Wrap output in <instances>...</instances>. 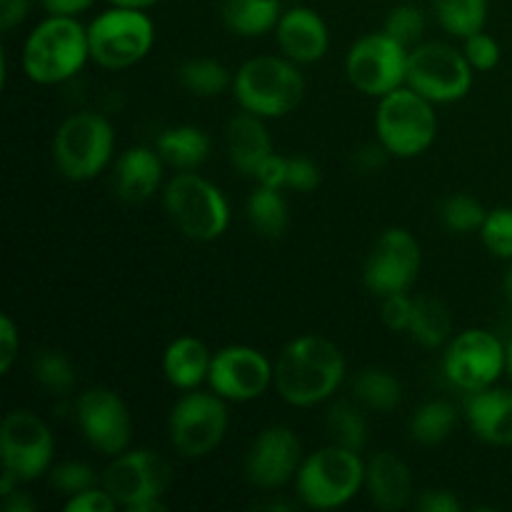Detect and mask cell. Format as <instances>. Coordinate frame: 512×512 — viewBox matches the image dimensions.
I'll return each instance as SVG.
<instances>
[{"instance_id":"cell-21","label":"cell","mask_w":512,"mask_h":512,"mask_svg":"<svg viewBox=\"0 0 512 512\" xmlns=\"http://www.w3.org/2000/svg\"><path fill=\"white\" fill-rule=\"evenodd\" d=\"M263 120L260 115L243 110L233 115L225 128V148H228L230 163L238 173L250 175V178H255L260 165L273 155V140Z\"/></svg>"},{"instance_id":"cell-9","label":"cell","mask_w":512,"mask_h":512,"mask_svg":"<svg viewBox=\"0 0 512 512\" xmlns=\"http://www.w3.org/2000/svg\"><path fill=\"white\" fill-rule=\"evenodd\" d=\"M473 65L448 43H418L408 53L405 85L430 103H458L473 88Z\"/></svg>"},{"instance_id":"cell-29","label":"cell","mask_w":512,"mask_h":512,"mask_svg":"<svg viewBox=\"0 0 512 512\" xmlns=\"http://www.w3.org/2000/svg\"><path fill=\"white\" fill-rule=\"evenodd\" d=\"M288 203L278 188L258 185L248 198V220L263 238H280L288 230Z\"/></svg>"},{"instance_id":"cell-50","label":"cell","mask_w":512,"mask_h":512,"mask_svg":"<svg viewBox=\"0 0 512 512\" xmlns=\"http://www.w3.org/2000/svg\"><path fill=\"white\" fill-rule=\"evenodd\" d=\"M110 5H118V8H133V10H148L153 5H158L160 0H108Z\"/></svg>"},{"instance_id":"cell-30","label":"cell","mask_w":512,"mask_h":512,"mask_svg":"<svg viewBox=\"0 0 512 512\" xmlns=\"http://www.w3.org/2000/svg\"><path fill=\"white\" fill-rule=\"evenodd\" d=\"M433 13L445 33L465 40L485 28L488 0H433Z\"/></svg>"},{"instance_id":"cell-18","label":"cell","mask_w":512,"mask_h":512,"mask_svg":"<svg viewBox=\"0 0 512 512\" xmlns=\"http://www.w3.org/2000/svg\"><path fill=\"white\" fill-rule=\"evenodd\" d=\"M300 463H303V445L298 435L285 425H273L265 428L250 445L245 473L255 488L275 490L298 475Z\"/></svg>"},{"instance_id":"cell-1","label":"cell","mask_w":512,"mask_h":512,"mask_svg":"<svg viewBox=\"0 0 512 512\" xmlns=\"http://www.w3.org/2000/svg\"><path fill=\"white\" fill-rule=\"evenodd\" d=\"M345 378V355L320 335H300L273 363V388L295 408H313L338 393Z\"/></svg>"},{"instance_id":"cell-27","label":"cell","mask_w":512,"mask_h":512,"mask_svg":"<svg viewBox=\"0 0 512 512\" xmlns=\"http://www.w3.org/2000/svg\"><path fill=\"white\" fill-rule=\"evenodd\" d=\"M408 333L423 348H440V345H445L450 340L453 318H450L448 308L440 300L423 295V298H415L413 320H410Z\"/></svg>"},{"instance_id":"cell-35","label":"cell","mask_w":512,"mask_h":512,"mask_svg":"<svg viewBox=\"0 0 512 512\" xmlns=\"http://www.w3.org/2000/svg\"><path fill=\"white\" fill-rule=\"evenodd\" d=\"M485 215H488V210L473 195L463 193L450 195L443 203V210H440L445 228L453 230V233H475V230L483 228Z\"/></svg>"},{"instance_id":"cell-34","label":"cell","mask_w":512,"mask_h":512,"mask_svg":"<svg viewBox=\"0 0 512 512\" xmlns=\"http://www.w3.org/2000/svg\"><path fill=\"white\" fill-rule=\"evenodd\" d=\"M33 378L48 393L65 395L75 388V368L60 350H40L33 358Z\"/></svg>"},{"instance_id":"cell-23","label":"cell","mask_w":512,"mask_h":512,"mask_svg":"<svg viewBox=\"0 0 512 512\" xmlns=\"http://www.w3.org/2000/svg\"><path fill=\"white\" fill-rule=\"evenodd\" d=\"M163 163L158 150L128 148L115 165V188L125 203H145L155 195L163 180Z\"/></svg>"},{"instance_id":"cell-44","label":"cell","mask_w":512,"mask_h":512,"mask_svg":"<svg viewBox=\"0 0 512 512\" xmlns=\"http://www.w3.org/2000/svg\"><path fill=\"white\" fill-rule=\"evenodd\" d=\"M255 180H258V185H265V188H288V158L273 153L260 165V170L255 173Z\"/></svg>"},{"instance_id":"cell-47","label":"cell","mask_w":512,"mask_h":512,"mask_svg":"<svg viewBox=\"0 0 512 512\" xmlns=\"http://www.w3.org/2000/svg\"><path fill=\"white\" fill-rule=\"evenodd\" d=\"M40 3H43V8L48 10V13L78 15L83 13V10H88L95 0H40Z\"/></svg>"},{"instance_id":"cell-37","label":"cell","mask_w":512,"mask_h":512,"mask_svg":"<svg viewBox=\"0 0 512 512\" xmlns=\"http://www.w3.org/2000/svg\"><path fill=\"white\" fill-rule=\"evenodd\" d=\"M480 238L495 258L512 260V208L488 210Z\"/></svg>"},{"instance_id":"cell-49","label":"cell","mask_w":512,"mask_h":512,"mask_svg":"<svg viewBox=\"0 0 512 512\" xmlns=\"http://www.w3.org/2000/svg\"><path fill=\"white\" fill-rule=\"evenodd\" d=\"M388 150L383 148V145H370V148H365L363 153H360V165H363V168H378V165H383V160L388 158Z\"/></svg>"},{"instance_id":"cell-17","label":"cell","mask_w":512,"mask_h":512,"mask_svg":"<svg viewBox=\"0 0 512 512\" xmlns=\"http://www.w3.org/2000/svg\"><path fill=\"white\" fill-rule=\"evenodd\" d=\"M208 383L223 400L248 403L273 385V363L250 345H228L213 355Z\"/></svg>"},{"instance_id":"cell-43","label":"cell","mask_w":512,"mask_h":512,"mask_svg":"<svg viewBox=\"0 0 512 512\" xmlns=\"http://www.w3.org/2000/svg\"><path fill=\"white\" fill-rule=\"evenodd\" d=\"M18 353H20L18 328H15L10 315H3V318H0V373L3 375L10 373Z\"/></svg>"},{"instance_id":"cell-41","label":"cell","mask_w":512,"mask_h":512,"mask_svg":"<svg viewBox=\"0 0 512 512\" xmlns=\"http://www.w3.org/2000/svg\"><path fill=\"white\" fill-rule=\"evenodd\" d=\"M63 508L65 512H113L115 508H120V505L115 503V498L108 490L95 485V488L83 490V493L70 495L68 503H65Z\"/></svg>"},{"instance_id":"cell-13","label":"cell","mask_w":512,"mask_h":512,"mask_svg":"<svg viewBox=\"0 0 512 512\" xmlns=\"http://www.w3.org/2000/svg\"><path fill=\"white\" fill-rule=\"evenodd\" d=\"M55 440L45 420L33 410H10L0 428V458L20 483H33L50 473Z\"/></svg>"},{"instance_id":"cell-11","label":"cell","mask_w":512,"mask_h":512,"mask_svg":"<svg viewBox=\"0 0 512 512\" xmlns=\"http://www.w3.org/2000/svg\"><path fill=\"white\" fill-rule=\"evenodd\" d=\"M408 53L403 43L388 33H370L355 40L345 58V73L355 90L370 98H383L403 88L408 75Z\"/></svg>"},{"instance_id":"cell-51","label":"cell","mask_w":512,"mask_h":512,"mask_svg":"<svg viewBox=\"0 0 512 512\" xmlns=\"http://www.w3.org/2000/svg\"><path fill=\"white\" fill-rule=\"evenodd\" d=\"M505 295H508V303L512 305V268L505 275Z\"/></svg>"},{"instance_id":"cell-5","label":"cell","mask_w":512,"mask_h":512,"mask_svg":"<svg viewBox=\"0 0 512 512\" xmlns=\"http://www.w3.org/2000/svg\"><path fill=\"white\" fill-rule=\"evenodd\" d=\"M163 203L175 228L195 243L218 240L230 225V205L223 190L190 170H180L168 180Z\"/></svg>"},{"instance_id":"cell-8","label":"cell","mask_w":512,"mask_h":512,"mask_svg":"<svg viewBox=\"0 0 512 512\" xmlns=\"http://www.w3.org/2000/svg\"><path fill=\"white\" fill-rule=\"evenodd\" d=\"M88 43L93 63L108 70H123L150 53L155 25L145 10L110 5L88 25Z\"/></svg>"},{"instance_id":"cell-26","label":"cell","mask_w":512,"mask_h":512,"mask_svg":"<svg viewBox=\"0 0 512 512\" xmlns=\"http://www.w3.org/2000/svg\"><path fill=\"white\" fill-rule=\"evenodd\" d=\"M155 150L175 170H195L208 160L210 138L205 130L195 128V125H178V128H168L160 133Z\"/></svg>"},{"instance_id":"cell-24","label":"cell","mask_w":512,"mask_h":512,"mask_svg":"<svg viewBox=\"0 0 512 512\" xmlns=\"http://www.w3.org/2000/svg\"><path fill=\"white\" fill-rule=\"evenodd\" d=\"M210 363H213V355L208 345L193 335H180L163 353L165 378L178 390H195L203 380H208Z\"/></svg>"},{"instance_id":"cell-2","label":"cell","mask_w":512,"mask_h":512,"mask_svg":"<svg viewBox=\"0 0 512 512\" xmlns=\"http://www.w3.org/2000/svg\"><path fill=\"white\" fill-rule=\"evenodd\" d=\"M88 60V28L75 15L50 13L25 40L23 70L38 85L65 83L78 75Z\"/></svg>"},{"instance_id":"cell-32","label":"cell","mask_w":512,"mask_h":512,"mask_svg":"<svg viewBox=\"0 0 512 512\" xmlns=\"http://www.w3.org/2000/svg\"><path fill=\"white\" fill-rule=\"evenodd\" d=\"M180 83L185 85V90H190L198 98H215V95L223 93L228 85H233L228 68L218 60L210 58H195L188 60L183 68L178 70Z\"/></svg>"},{"instance_id":"cell-40","label":"cell","mask_w":512,"mask_h":512,"mask_svg":"<svg viewBox=\"0 0 512 512\" xmlns=\"http://www.w3.org/2000/svg\"><path fill=\"white\" fill-rule=\"evenodd\" d=\"M413 308H415V298H408V293L385 295L383 308H380V318H383L385 328L388 330H393V333H403V330L410 328Z\"/></svg>"},{"instance_id":"cell-19","label":"cell","mask_w":512,"mask_h":512,"mask_svg":"<svg viewBox=\"0 0 512 512\" xmlns=\"http://www.w3.org/2000/svg\"><path fill=\"white\" fill-rule=\"evenodd\" d=\"M275 40L285 58L298 65L318 63L325 58L330 48V33L320 13H315L308 5H295L283 10L275 28Z\"/></svg>"},{"instance_id":"cell-45","label":"cell","mask_w":512,"mask_h":512,"mask_svg":"<svg viewBox=\"0 0 512 512\" xmlns=\"http://www.w3.org/2000/svg\"><path fill=\"white\" fill-rule=\"evenodd\" d=\"M460 500L450 490H425L418 498V510L423 512H460Z\"/></svg>"},{"instance_id":"cell-46","label":"cell","mask_w":512,"mask_h":512,"mask_svg":"<svg viewBox=\"0 0 512 512\" xmlns=\"http://www.w3.org/2000/svg\"><path fill=\"white\" fill-rule=\"evenodd\" d=\"M30 5L33 0H0V30L10 33L13 28H18L28 18Z\"/></svg>"},{"instance_id":"cell-12","label":"cell","mask_w":512,"mask_h":512,"mask_svg":"<svg viewBox=\"0 0 512 512\" xmlns=\"http://www.w3.org/2000/svg\"><path fill=\"white\" fill-rule=\"evenodd\" d=\"M508 368V348L498 335L470 328L455 335L443 355V373L455 388L475 393L495 385Z\"/></svg>"},{"instance_id":"cell-4","label":"cell","mask_w":512,"mask_h":512,"mask_svg":"<svg viewBox=\"0 0 512 512\" xmlns=\"http://www.w3.org/2000/svg\"><path fill=\"white\" fill-rule=\"evenodd\" d=\"M365 485V463L360 453L328 445L305 455L295 475V490L305 508L335 510L348 505Z\"/></svg>"},{"instance_id":"cell-39","label":"cell","mask_w":512,"mask_h":512,"mask_svg":"<svg viewBox=\"0 0 512 512\" xmlns=\"http://www.w3.org/2000/svg\"><path fill=\"white\" fill-rule=\"evenodd\" d=\"M463 53L468 63L473 65V70H480V73H488V70H493L500 63L498 40L493 35L483 33V30L463 40Z\"/></svg>"},{"instance_id":"cell-7","label":"cell","mask_w":512,"mask_h":512,"mask_svg":"<svg viewBox=\"0 0 512 512\" xmlns=\"http://www.w3.org/2000/svg\"><path fill=\"white\" fill-rule=\"evenodd\" d=\"M115 150V130L98 113H75L60 123L53 138L55 168L73 183L93 180L110 163Z\"/></svg>"},{"instance_id":"cell-15","label":"cell","mask_w":512,"mask_h":512,"mask_svg":"<svg viewBox=\"0 0 512 512\" xmlns=\"http://www.w3.org/2000/svg\"><path fill=\"white\" fill-rule=\"evenodd\" d=\"M423 263L420 243L413 233L403 228H390L375 240L365 263L363 280L378 298L395 293H408Z\"/></svg>"},{"instance_id":"cell-6","label":"cell","mask_w":512,"mask_h":512,"mask_svg":"<svg viewBox=\"0 0 512 512\" xmlns=\"http://www.w3.org/2000/svg\"><path fill=\"white\" fill-rule=\"evenodd\" d=\"M433 105L408 85L383 95L375 110L378 143L395 158L423 155L438 135V115Z\"/></svg>"},{"instance_id":"cell-42","label":"cell","mask_w":512,"mask_h":512,"mask_svg":"<svg viewBox=\"0 0 512 512\" xmlns=\"http://www.w3.org/2000/svg\"><path fill=\"white\" fill-rule=\"evenodd\" d=\"M320 185V170L313 160L308 158H288V188L300 190V193H310Z\"/></svg>"},{"instance_id":"cell-22","label":"cell","mask_w":512,"mask_h":512,"mask_svg":"<svg viewBox=\"0 0 512 512\" xmlns=\"http://www.w3.org/2000/svg\"><path fill=\"white\" fill-rule=\"evenodd\" d=\"M365 490L378 510H403L413 498V475L395 453H375L365 465Z\"/></svg>"},{"instance_id":"cell-48","label":"cell","mask_w":512,"mask_h":512,"mask_svg":"<svg viewBox=\"0 0 512 512\" xmlns=\"http://www.w3.org/2000/svg\"><path fill=\"white\" fill-rule=\"evenodd\" d=\"M3 510L5 512H33L35 503L25 493H18V490H13V493L5 495V498H3Z\"/></svg>"},{"instance_id":"cell-3","label":"cell","mask_w":512,"mask_h":512,"mask_svg":"<svg viewBox=\"0 0 512 512\" xmlns=\"http://www.w3.org/2000/svg\"><path fill=\"white\" fill-rule=\"evenodd\" d=\"M230 88L240 108L268 120L283 118L303 103L305 78L285 55H260L240 65Z\"/></svg>"},{"instance_id":"cell-25","label":"cell","mask_w":512,"mask_h":512,"mask_svg":"<svg viewBox=\"0 0 512 512\" xmlns=\"http://www.w3.org/2000/svg\"><path fill=\"white\" fill-rule=\"evenodd\" d=\"M225 28L233 30L240 38H260L278 28L283 15L280 0H223L220 5Z\"/></svg>"},{"instance_id":"cell-10","label":"cell","mask_w":512,"mask_h":512,"mask_svg":"<svg viewBox=\"0 0 512 512\" xmlns=\"http://www.w3.org/2000/svg\"><path fill=\"white\" fill-rule=\"evenodd\" d=\"M170 443L183 458H205L228 433V405L218 393L188 390L168 420Z\"/></svg>"},{"instance_id":"cell-31","label":"cell","mask_w":512,"mask_h":512,"mask_svg":"<svg viewBox=\"0 0 512 512\" xmlns=\"http://www.w3.org/2000/svg\"><path fill=\"white\" fill-rule=\"evenodd\" d=\"M355 398L363 405L373 410H383V413H390L400 405L403 400V385L398 383L393 373L380 368H368L355 378L353 383Z\"/></svg>"},{"instance_id":"cell-33","label":"cell","mask_w":512,"mask_h":512,"mask_svg":"<svg viewBox=\"0 0 512 512\" xmlns=\"http://www.w3.org/2000/svg\"><path fill=\"white\" fill-rule=\"evenodd\" d=\"M325 430H328L330 440L343 448L360 450L368 445V423L360 415V410L350 403H335L325 415Z\"/></svg>"},{"instance_id":"cell-14","label":"cell","mask_w":512,"mask_h":512,"mask_svg":"<svg viewBox=\"0 0 512 512\" xmlns=\"http://www.w3.org/2000/svg\"><path fill=\"white\" fill-rule=\"evenodd\" d=\"M100 483L113 495L115 503L128 512L148 500H163L173 483V468L155 450H130L115 455Z\"/></svg>"},{"instance_id":"cell-36","label":"cell","mask_w":512,"mask_h":512,"mask_svg":"<svg viewBox=\"0 0 512 512\" xmlns=\"http://www.w3.org/2000/svg\"><path fill=\"white\" fill-rule=\"evenodd\" d=\"M385 33L403 43L405 48H415L425 33V13L413 3H400L385 18Z\"/></svg>"},{"instance_id":"cell-20","label":"cell","mask_w":512,"mask_h":512,"mask_svg":"<svg viewBox=\"0 0 512 512\" xmlns=\"http://www.w3.org/2000/svg\"><path fill=\"white\" fill-rule=\"evenodd\" d=\"M465 418L483 443L508 448L512 445V390L493 385L475 390L465 400Z\"/></svg>"},{"instance_id":"cell-16","label":"cell","mask_w":512,"mask_h":512,"mask_svg":"<svg viewBox=\"0 0 512 512\" xmlns=\"http://www.w3.org/2000/svg\"><path fill=\"white\" fill-rule=\"evenodd\" d=\"M75 418H78L85 440L98 453L115 458L128 450L130 438H133V420H130L128 405L115 390H85L75 403Z\"/></svg>"},{"instance_id":"cell-52","label":"cell","mask_w":512,"mask_h":512,"mask_svg":"<svg viewBox=\"0 0 512 512\" xmlns=\"http://www.w3.org/2000/svg\"><path fill=\"white\" fill-rule=\"evenodd\" d=\"M505 373H508L510 380H512V340H510V345H508V368H505Z\"/></svg>"},{"instance_id":"cell-38","label":"cell","mask_w":512,"mask_h":512,"mask_svg":"<svg viewBox=\"0 0 512 512\" xmlns=\"http://www.w3.org/2000/svg\"><path fill=\"white\" fill-rule=\"evenodd\" d=\"M50 485H53L58 493L63 495H78L83 490H90L98 485V475L90 468L88 463H80V460H68V463H60L55 468H50Z\"/></svg>"},{"instance_id":"cell-28","label":"cell","mask_w":512,"mask_h":512,"mask_svg":"<svg viewBox=\"0 0 512 512\" xmlns=\"http://www.w3.org/2000/svg\"><path fill=\"white\" fill-rule=\"evenodd\" d=\"M458 410L448 400H430L410 418V438L418 445H440L453 435Z\"/></svg>"}]
</instances>
